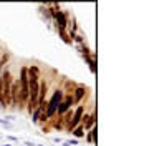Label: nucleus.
<instances>
[{"mask_svg":"<svg viewBox=\"0 0 144 146\" xmlns=\"http://www.w3.org/2000/svg\"><path fill=\"white\" fill-rule=\"evenodd\" d=\"M0 110H3V108H2V105H0Z\"/></svg>","mask_w":144,"mask_h":146,"instance_id":"ddd939ff","label":"nucleus"},{"mask_svg":"<svg viewBox=\"0 0 144 146\" xmlns=\"http://www.w3.org/2000/svg\"><path fill=\"white\" fill-rule=\"evenodd\" d=\"M2 146H12V145H2Z\"/></svg>","mask_w":144,"mask_h":146,"instance_id":"f8f14e48","label":"nucleus"},{"mask_svg":"<svg viewBox=\"0 0 144 146\" xmlns=\"http://www.w3.org/2000/svg\"><path fill=\"white\" fill-rule=\"evenodd\" d=\"M83 113H85V106H83V105H80V106L76 108V111L73 113V119L70 121V125H68V131H70V133H71L73 129H75V128H76V126L81 123Z\"/></svg>","mask_w":144,"mask_h":146,"instance_id":"7ed1b4c3","label":"nucleus"},{"mask_svg":"<svg viewBox=\"0 0 144 146\" xmlns=\"http://www.w3.org/2000/svg\"><path fill=\"white\" fill-rule=\"evenodd\" d=\"M75 146V145H78V139H68V141H65L63 146Z\"/></svg>","mask_w":144,"mask_h":146,"instance_id":"9d476101","label":"nucleus"},{"mask_svg":"<svg viewBox=\"0 0 144 146\" xmlns=\"http://www.w3.org/2000/svg\"><path fill=\"white\" fill-rule=\"evenodd\" d=\"M76 93H75V101H81V98L85 96V88L83 86H80V88H76Z\"/></svg>","mask_w":144,"mask_h":146,"instance_id":"0eeeda50","label":"nucleus"},{"mask_svg":"<svg viewBox=\"0 0 144 146\" xmlns=\"http://www.w3.org/2000/svg\"><path fill=\"white\" fill-rule=\"evenodd\" d=\"M7 139L9 141H18V138H15V136H7Z\"/></svg>","mask_w":144,"mask_h":146,"instance_id":"9b49d317","label":"nucleus"},{"mask_svg":"<svg viewBox=\"0 0 144 146\" xmlns=\"http://www.w3.org/2000/svg\"><path fill=\"white\" fill-rule=\"evenodd\" d=\"M58 33L61 35V38H63V40L66 42V43H71V40L68 38V35H66V33H65V30H58Z\"/></svg>","mask_w":144,"mask_h":146,"instance_id":"1a4fd4ad","label":"nucleus"},{"mask_svg":"<svg viewBox=\"0 0 144 146\" xmlns=\"http://www.w3.org/2000/svg\"><path fill=\"white\" fill-rule=\"evenodd\" d=\"M61 100H63V91L61 90H55L50 103H46V115H45L46 119L52 118V116L55 115V111H56V108H58V105L61 103Z\"/></svg>","mask_w":144,"mask_h":146,"instance_id":"f03ea898","label":"nucleus"},{"mask_svg":"<svg viewBox=\"0 0 144 146\" xmlns=\"http://www.w3.org/2000/svg\"><path fill=\"white\" fill-rule=\"evenodd\" d=\"M18 101L28 100V68L20 70V80H18Z\"/></svg>","mask_w":144,"mask_h":146,"instance_id":"f257e3e1","label":"nucleus"},{"mask_svg":"<svg viewBox=\"0 0 144 146\" xmlns=\"http://www.w3.org/2000/svg\"><path fill=\"white\" fill-rule=\"evenodd\" d=\"M71 133H73V135H75L76 138H81L83 135H85V128H83V126L80 125V126H76V128H75V129H73Z\"/></svg>","mask_w":144,"mask_h":146,"instance_id":"6e6552de","label":"nucleus"},{"mask_svg":"<svg viewBox=\"0 0 144 146\" xmlns=\"http://www.w3.org/2000/svg\"><path fill=\"white\" fill-rule=\"evenodd\" d=\"M56 22H58V30H65L66 28V18H65L63 12H58L56 13Z\"/></svg>","mask_w":144,"mask_h":146,"instance_id":"423d86ee","label":"nucleus"},{"mask_svg":"<svg viewBox=\"0 0 144 146\" xmlns=\"http://www.w3.org/2000/svg\"><path fill=\"white\" fill-rule=\"evenodd\" d=\"M45 95H46V83L40 82L38 83V96H36V105L42 106L43 101H45Z\"/></svg>","mask_w":144,"mask_h":146,"instance_id":"20e7f679","label":"nucleus"},{"mask_svg":"<svg viewBox=\"0 0 144 146\" xmlns=\"http://www.w3.org/2000/svg\"><path fill=\"white\" fill-rule=\"evenodd\" d=\"M71 103H73V98H71V96H66V100L61 101V103L58 105V108H56V110H58V113H60V115L66 113V111L70 110V106H71Z\"/></svg>","mask_w":144,"mask_h":146,"instance_id":"39448f33","label":"nucleus"}]
</instances>
